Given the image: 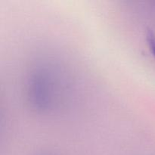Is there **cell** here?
<instances>
[]
</instances>
